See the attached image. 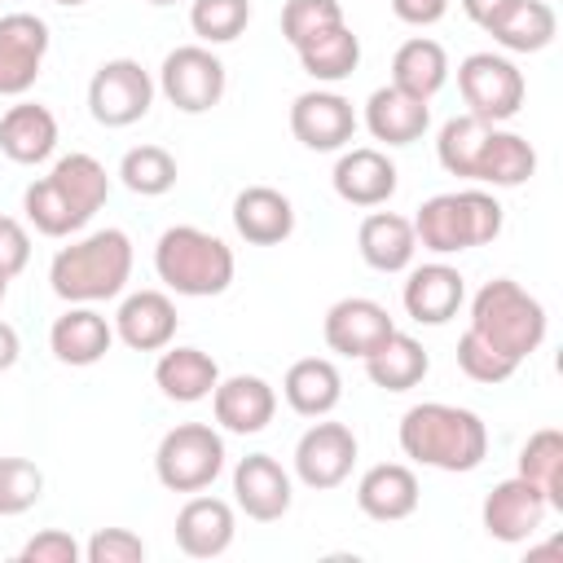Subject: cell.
<instances>
[{
  "instance_id": "obj_31",
  "label": "cell",
  "mask_w": 563,
  "mask_h": 563,
  "mask_svg": "<svg viewBox=\"0 0 563 563\" xmlns=\"http://www.w3.org/2000/svg\"><path fill=\"white\" fill-rule=\"evenodd\" d=\"M295 53H299V62H303V70H308L312 79L334 84V79H347V75L356 70V62H361V40L339 22V26L321 31V35H312L308 44H299Z\"/></svg>"
},
{
  "instance_id": "obj_14",
  "label": "cell",
  "mask_w": 563,
  "mask_h": 563,
  "mask_svg": "<svg viewBox=\"0 0 563 563\" xmlns=\"http://www.w3.org/2000/svg\"><path fill=\"white\" fill-rule=\"evenodd\" d=\"M396 325H391V317H387V308L383 303H374V299H339L330 312H325V343L334 347V352H343V356H369L387 334H391Z\"/></svg>"
},
{
  "instance_id": "obj_41",
  "label": "cell",
  "mask_w": 563,
  "mask_h": 563,
  "mask_svg": "<svg viewBox=\"0 0 563 563\" xmlns=\"http://www.w3.org/2000/svg\"><path fill=\"white\" fill-rule=\"evenodd\" d=\"M44 475L26 457H0V515H22L40 501Z\"/></svg>"
},
{
  "instance_id": "obj_40",
  "label": "cell",
  "mask_w": 563,
  "mask_h": 563,
  "mask_svg": "<svg viewBox=\"0 0 563 563\" xmlns=\"http://www.w3.org/2000/svg\"><path fill=\"white\" fill-rule=\"evenodd\" d=\"M339 22H343L339 0H286V9H282V35H286L295 48L308 44L312 35L339 26Z\"/></svg>"
},
{
  "instance_id": "obj_26",
  "label": "cell",
  "mask_w": 563,
  "mask_h": 563,
  "mask_svg": "<svg viewBox=\"0 0 563 563\" xmlns=\"http://www.w3.org/2000/svg\"><path fill=\"white\" fill-rule=\"evenodd\" d=\"M57 145V119L44 106H13L0 119V150L13 163H44Z\"/></svg>"
},
{
  "instance_id": "obj_19",
  "label": "cell",
  "mask_w": 563,
  "mask_h": 563,
  "mask_svg": "<svg viewBox=\"0 0 563 563\" xmlns=\"http://www.w3.org/2000/svg\"><path fill=\"white\" fill-rule=\"evenodd\" d=\"M462 273L449 268V264H422L409 273L405 282V312L413 321H427V325H444L457 308H462Z\"/></svg>"
},
{
  "instance_id": "obj_44",
  "label": "cell",
  "mask_w": 563,
  "mask_h": 563,
  "mask_svg": "<svg viewBox=\"0 0 563 563\" xmlns=\"http://www.w3.org/2000/svg\"><path fill=\"white\" fill-rule=\"evenodd\" d=\"M79 559V541L62 528H48V532H35L26 545H22V563H75Z\"/></svg>"
},
{
  "instance_id": "obj_29",
  "label": "cell",
  "mask_w": 563,
  "mask_h": 563,
  "mask_svg": "<svg viewBox=\"0 0 563 563\" xmlns=\"http://www.w3.org/2000/svg\"><path fill=\"white\" fill-rule=\"evenodd\" d=\"M365 374H369L378 387H387V391H409V387L422 383V374H427V352H422L418 339L391 330V334L365 356Z\"/></svg>"
},
{
  "instance_id": "obj_51",
  "label": "cell",
  "mask_w": 563,
  "mask_h": 563,
  "mask_svg": "<svg viewBox=\"0 0 563 563\" xmlns=\"http://www.w3.org/2000/svg\"><path fill=\"white\" fill-rule=\"evenodd\" d=\"M150 4H176V0H150Z\"/></svg>"
},
{
  "instance_id": "obj_38",
  "label": "cell",
  "mask_w": 563,
  "mask_h": 563,
  "mask_svg": "<svg viewBox=\"0 0 563 563\" xmlns=\"http://www.w3.org/2000/svg\"><path fill=\"white\" fill-rule=\"evenodd\" d=\"M119 176H123V185L132 194L154 198V194H167L176 185V158L167 150H158V145H136V150L123 154Z\"/></svg>"
},
{
  "instance_id": "obj_37",
  "label": "cell",
  "mask_w": 563,
  "mask_h": 563,
  "mask_svg": "<svg viewBox=\"0 0 563 563\" xmlns=\"http://www.w3.org/2000/svg\"><path fill=\"white\" fill-rule=\"evenodd\" d=\"M519 475L545 488L550 506H563V435L554 427L537 431L519 453Z\"/></svg>"
},
{
  "instance_id": "obj_23",
  "label": "cell",
  "mask_w": 563,
  "mask_h": 563,
  "mask_svg": "<svg viewBox=\"0 0 563 563\" xmlns=\"http://www.w3.org/2000/svg\"><path fill=\"white\" fill-rule=\"evenodd\" d=\"M114 325H119V339H123L128 347L154 352V347H167V343H172V334H176V308H172L167 295L141 290V295H128V299H123Z\"/></svg>"
},
{
  "instance_id": "obj_49",
  "label": "cell",
  "mask_w": 563,
  "mask_h": 563,
  "mask_svg": "<svg viewBox=\"0 0 563 563\" xmlns=\"http://www.w3.org/2000/svg\"><path fill=\"white\" fill-rule=\"evenodd\" d=\"M4 290H9V277H4V273H0V299H4Z\"/></svg>"
},
{
  "instance_id": "obj_45",
  "label": "cell",
  "mask_w": 563,
  "mask_h": 563,
  "mask_svg": "<svg viewBox=\"0 0 563 563\" xmlns=\"http://www.w3.org/2000/svg\"><path fill=\"white\" fill-rule=\"evenodd\" d=\"M26 260H31V238H26V229H22L13 216H0V273L13 277V273L26 268Z\"/></svg>"
},
{
  "instance_id": "obj_5",
  "label": "cell",
  "mask_w": 563,
  "mask_h": 563,
  "mask_svg": "<svg viewBox=\"0 0 563 563\" xmlns=\"http://www.w3.org/2000/svg\"><path fill=\"white\" fill-rule=\"evenodd\" d=\"M501 233V207L484 189H462V194H435L418 207L413 238H422L427 251L453 255L479 242H493Z\"/></svg>"
},
{
  "instance_id": "obj_3",
  "label": "cell",
  "mask_w": 563,
  "mask_h": 563,
  "mask_svg": "<svg viewBox=\"0 0 563 563\" xmlns=\"http://www.w3.org/2000/svg\"><path fill=\"white\" fill-rule=\"evenodd\" d=\"M154 268L176 295H220L233 282V251L194 224H176L154 246Z\"/></svg>"
},
{
  "instance_id": "obj_35",
  "label": "cell",
  "mask_w": 563,
  "mask_h": 563,
  "mask_svg": "<svg viewBox=\"0 0 563 563\" xmlns=\"http://www.w3.org/2000/svg\"><path fill=\"white\" fill-rule=\"evenodd\" d=\"M493 123H484L479 114H457L440 128V141H435V154L444 163V172L453 176H471L475 180V163H479V150L488 141Z\"/></svg>"
},
{
  "instance_id": "obj_2",
  "label": "cell",
  "mask_w": 563,
  "mask_h": 563,
  "mask_svg": "<svg viewBox=\"0 0 563 563\" xmlns=\"http://www.w3.org/2000/svg\"><path fill=\"white\" fill-rule=\"evenodd\" d=\"M132 273V242L123 229H101L75 246H62L53 255L48 282L62 299L75 303H92V299H110L123 290Z\"/></svg>"
},
{
  "instance_id": "obj_15",
  "label": "cell",
  "mask_w": 563,
  "mask_h": 563,
  "mask_svg": "<svg viewBox=\"0 0 563 563\" xmlns=\"http://www.w3.org/2000/svg\"><path fill=\"white\" fill-rule=\"evenodd\" d=\"M233 493H238V506L260 523H273L290 510V475L268 453H251L238 462Z\"/></svg>"
},
{
  "instance_id": "obj_43",
  "label": "cell",
  "mask_w": 563,
  "mask_h": 563,
  "mask_svg": "<svg viewBox=\"0 0 563 563\" xmlns=\"http://www.w3.org/2000/svg\"><path fill=\"white\" fill-rule=\"evenodd\" d=\"M88 563H141L145 559V541L128 528H101L92 541H88Z\"/></svg>"
},
{
  "instance_id": "obj_9",
  "label": "cell",
  "mask_w": 563,
  "mask_h": 563,
  "mask_svg": "<svg viewBox=\"0 0 563 563\" xmlns=\"http://www.w3.org/2000/svg\"><path fill=\"white\" fill-rule=\"evenodd\" d=\"M158 84H163V92H167V101L176 110L202 114V110H211L224 97V66L207 48L185 44V48H176V53L163 57Z\"/></svg>"
},
{
  "instance_id": "obj_42",
  "label": "cell",
  "mask_w": 563,
  "mask_h": 563,
  "mask_svg": "<svg viewBox=\"0 0 563 563\" xmlns=\"http://www.w3.org/2000/svg\"><path fill=\"white\" fill-rule=\"evenodd\" d=\"M457 365H462V374L475 378V383H506V378L519 369V361H510L506 352H497L493 343H484L475 330L462 334V343H457Z\"/></svg>"
},
{
  "instance_id": "obj_39",
  "label": "cell",
  "mask_w": 563,
  "mask_h": 563,
  "mask_svg": "<svg viewBox=\"0 0 563 563\" xmlns=\"http://www.w3.org/2000/svg\"><path fill=\"white\" fill-rule=\"evenodd\" d=\"M251 22V4L246 0H194L189 9V26L207 40V44H229L246 31Z\"/></svg>"
},
{
  "instance_id": "obj_4",
  "label": "cell",
  "mask_w": 563,
  "mask_h": 563,
  "mask_svg": "<svg viewBox=\"0 0 563 563\" xmlns=\"http://www.w3.org/2000/svg\"><path fill=\"white\" fill-rule=\"evenodd\" d=\"M471 330L484 343H493L497 352H506L510 361H523L545 339V308L519 282L497 277V282H488L475 295V303H471Z\"/></svg>"
},
{
  "instance_id": "obj_36",
  "label": "cell",
  "mask_w": 563,
  "mask_h": 563,
  "mask_svg": "<svg viewBox=\"0 0 563 563\" xmlns=\"http://www.w3.org/2000/svg\"><path fill=\"white\" fill-rule=\"evenodd\" d=\"M22 207H26V220H31L44 238H66V233H75V229L88 224V216H84L48 176L35 180V185L22 194Z\"/></svg>"
},
{
  "instance_id": "obj_10",
  "label": "cell",
  "mask_w": 563,
  "mask_h": 563,
  "mask_svg": "<svg viewBox=\"0 0 563 563\" xmlns=\"http://www.w3.org/2000/svg\"><path fill=\"white\" fill-rule=\"evenodd\" d=\"M356 435L343 422H317L295 444V471L308 488H339L352 475Z\"/></svg>"
},
{
  "instance_id": "obj_48",
  "label": "cell",
  "mask_w": 563,
  "mask_h": 563,
  "mask_svg": "<svg viewBox=\"0 0 563 563\" xmlns=\"http://www.w3.org/2000/svg\"><path fill=\"white\" fill-rule=\"evenodd\" d=\"M13 361H18V334H13V325L0 321V369H9Z\"/></svg>"
},
{
  "instance_id": "obj_6",
  "label": "cell",
  "mask_w": 563,
  "mask_h": 563,
  "mask_svg": "<svg viewBox=\"0 0 563 563\" xmlns=\"http://www.w3.org/2000/svg\"><path fill=\"white\" fill-rule=\"evenodd\" d=\"M224 466V440L202 422H180L163 435L154 453V471L172 493H198L207 488Z\"/></svg>"
},
{
  "instance_id": "obj_1",
  "label": "cell",
  "mask_w": 563,
  "mask_h": 563,
  "mask_svg": "<svg viewBox=\"0 0 563 563\" xmlns=\"http://www.w3.org/2000/svg\"><path fill=\"white\" fill-rule=\"evenodd\" d=\"M400 449L405 457L435 471H475L488 453V431L479 413L431 400V405H413L400 418Z\"/></svg>"
},
{
  "instance_id": "obj_18",
  "label": "cell",
  "mask_w": 563,
  "mask_h": 563,
  "mask_svg": "<svg viewBox=\"0 0 563 563\" xmlns=\"http://www.w3.org/2000/svg\"><path fill=\"white\" fill-rule=\"evenodd\" d=\"M233 224L246 242L255 246H273V242H286L290 229H295V207L286 194L268 189V185H251L233 198Z\"/></svg>"
},
{
  "instance_id": "obj_46",
  "label": "cell",
  "mask_w": 563,
  "mask_h": 563,
  "mask_svg": "<svg viewBox=\"0 0 563 563\" xmlns=\"http://www.w3.org/2000/svg\"><path fill=\"white\" fill-rule=\"evenodd\" d=\"M391 9H396V18H400V22L431 26V22H440V18H444L449 0H391Z\"/></svg>"
},
{
  "instance_id": "obj_20",
  "label": "cell",
  "mask_w": 563,
  "mask_h": 563,
  "mask_svg": "<svg viewBox=\"0 0 563 563\" xmlns=\"http://www.w3.org/2000/svg\"><path fill=\"white\" fill-rule=\"evenodd\" d=\"M356 506L378 519V523H391V519H405L418 510V479L409 466L400 462H383V466H369L356 484Z\"/></svg>"
},
{
  "instance_id": "obj_28",
  "label": "cell",
  "mask_w": 563,
  "mask_h": 563,
  "mask_svg": "<svg viewBox=\"0 0 563 563\" xmlns=\"http://www.w3.org/2000/svg\"><path fill=\"white\" fill-rule=\"evenodd\" d=\"M282 391H286V405H290L295 413H303V418H321V413H330V409L339 405L343 383H339V369H334L330 361L308 356V361H295V365L286 369Z\"/></svg>"
},
{
  "instance_id": "obj_12",
  "label": "cell",
  "mask_w": 563,
  "mask_h": 563,
  "mask_svg": "<svg viewBox=\"0 0 563 563\" xmlns=\"http://www.w3.org/2000/svg\"><path fill=\"white\" fill-rule=\"evenodd\" d=\"M48 53V26L35 13L0 18V97H18L35 84L40 62Z\"/></svg>"
},
{
  "instance_id": "obj_21",
  "label": "cell",
  "mask_w": 563,
  "mask_h": 563,
  "mask_svg": "<svg viewBox=\"0 0 563 563\" xmlns=\"http://www.w3.org/2000/svg\"><path fill=\"white\" fill-rule=\"evenodd\" d=\"M233 541V510L220 497H194L176 515V545L189 559H216Z\"/></svg>"
},
{
  "instance_id": "obj_13",
  "label": "cell",
  "mask_w": 563,
  "mask_h": 563,
  "mask_svg": "<svg viewBox=\"0 0 563 563\" xmlns=\"http://www.w3.org/2000/svg\"><path fill=\"white\" fill-rule=\"evenodd\" d=\"M290 132L308 145V150H339L352 141L356 132V114L352 101H343L339 92H303L290 106Z\"/></svg>"
},
{
  "instance_id": "obj_27",
  "label": "cell",
  "mask_w": 563,
  "mask_h": 563,
  "mask_svg": "<svg viewBox=\"0 0 563 563\" xmlns=\"http://www.w3.org/2000/svg\"><path fill=\"white\" fill-rule=\"evenodd\" d=\"M154 383L163 387V396L194 405V400H202V396L216 391L220 369H216V361H211L207 352H198V347H172V352H163V361L154 365Z\"/></svg>"
},
{
  "instance_id": "obj_7",
  "label": "cell",
  "mask_w": 563,
  "mask_h": 563,
  "mask_svg": "<svg viewBox=\"0 0 563 563\" xmlns=\"http://www.w3.org/2000/svg\"><path fill=\"white\" fill-rule=\"evenodd\" d=\"M457 88H462L471 114H479L484 123L510 119L523 106V75L515 70V62H506L497 53H471L457 66Z\"/></svg>"
},
{
  "instance_id": "obj_50",
  "label": "cell",
  "mask_w": 563,
  "mask_h": 563,
  "mask_svg": "<svg viewBox=\"0 0 563 563\" xmlns=\"http://www.w3.org/2000/svg\"><path fill=\"white\" fill-rule=\"evenodd\" d=\"M53 4H84V0H53Z\"/></svg>"
},
{
  "instance_id": "obj_17",
  "label": "cell",
  "mask_w": 563,
  "mask_h": 563,
  "mask_svg": "<svg viewBox=\"0 0 563 563\" xmlns=\"http://www.w3.org/2000/svg\"><path fill=\"white\" fill-rule=\"evenodd\" d=\"M334 194L352 207H378L396 194V167L378 150H347L334 163Z\"/></svg>"
},
{
  "instance_id": "obj_22",
  "label": "cell",
  "mask_w": 563,
  "mask_h": 563,
  "mask_svg": "<svg viewBox=\"0 0 563 563\" xmlns=\"http://www.w3.org/2000/svg\"><path fill=\"white\" fill-rule=\"evenodd\" d=\"M365 123H369V132H374L378 141H387V145H409V141H418V136L427 132L431 110H427L422 97H413V92H405V88L391 84V88H378V92L369 97Z\"/></svg>"
},
{
  "instance_id": "obj_25",
  "label": "cell",
  "mask_w": 563,
  "mask_h": 563,
  "mask_svg": "<svg viewBox=\"0 0 563 563\" xmlns=\"http://www.w3.org/2000/svg\"><path fill=\"white\" fill-rule=\"evenodd\" d=\"M356 246L365 255L369 268L378 273H400L409 260H413V224L405 216H391V211H374L361 220V233H356Z\"/></svg>"
},
{
  "instance_id": "obj_8",
  "label": "cell",
  "mask_w": 563,
  "mask_h": 563,
  "mask_svg": "<svg viewBox=\"0 0 563 563\" xmlns=\"http://www.w3.org/2000/svg\"><path fill=\"white\" fill-rule=\"evenodd\" d=\"M154 101V84L150 75L141 70V62L132 57H114L106 62L92 84H88V106H92V119L106 123V128H128L136 119H145Z\"/></svg>"
},
{
  "instance_id": "obj_47",
  "label": "cell",
  "mask_w": 563,
  "mask_h": 563,
  "mask_svg": "<svg viewBox=\"0 0 563 563\" xmlns=\"http://www.w3.org/2000/svg\"><path fill=\"white\" fill-rule=\"evenodd\" d=\"M510 4H515V0H462L466 18H471V22H479L484 31H488V26H493V22H497V18H501Z\"/></svg>"
},
{
  "instance_id": "obj_11",
  "label": "cell",
  "mask_w": 563,
  "mask_h": 563,
  "mask_svg": "<svg viewBox=\"0 0 563 563\" xmlns=\"http://www.w3.org/2000/svg\"><path fill=\"white\" fill-rule=\"evenodd\" d=\"M545 510H550L545 488L532 484L528 475H515V479H501L484 497V528L497 541H528L541 528Z\"/></svg>"
},
{
  "instance_id": "obj_34",
  "label": "cell",
  "mask_w": 563,
  "mask_h": 563,
  "mask_svg": "<svg viewBox=\"0 0 563 563\" xmlns=\"http://www.w3.org/2000/svg\"><path fill=\"white\" fill-rule=\"evenodd\" d=\"M48 180L92 220V211L106 202V194H110V176H106V167L92 158V154H66V158H57V167L48 172Z\"/></svg>"
},
{
  "instance_id": "obj_30",
  "label": "cell",
  "mask_w": 563,
  "mask_h": 563,
  "mask_svg": "<svg viewBox=\"0 0 563 563\" xmlns=\"http://www.w3.org/2000/svg\"><path fill=\"white\" fill-rule=\"evenodd\" d=\"M444 75H449V57H444V48L435 40L418 35V40L400 44L396 57H391V84L413 92V97H422V101H431L444 88Z\"/></svg>"
},
{
  "instance_id": "obj_33",
  "label": "cell",
  "mask_w": 563,
  "mask_h": 563,
  "mask_svg": "<svg viewBox=\"0 0 563 563\" xmlns=\"http://www.w3.org/2000/svg\"><path fill=\"white\" fill-rule=\"evenodd\" d=\"M488 31L515 53H537L554 40V9L545 0H515Z\"/></svg>"
},
{
  "instance_id": "obj_32",
  "label": "cell",
  "mask_w": 563,
  "mask_h": 563,
  "mask_svg": "<svg viewBox=\"0 0 563 563\" xmlns=\"http://www.w3.org/2000/svg\"><path fill=\"white\" fill-rule=\"evenodd\" d=\"M537 172V154L523 136L515 132H488L484 150H479V163H475V180H488V185H523L528 176Z\"/></svg>"
},
{
  "instance_id": "obj_24",
  "label": "cell",
  "mask_w": 563,
  "mask_h": 563,
  "mask_svg": "<svg viewBox=\"0 0 563 563\" xmlns=\"http://www.w3.org/2000/svg\"><path fill=\"white\" fill-rule=\"evenodd\" d=\"M110 321L92 308H70L66 317L53 321L48 330V343H53V356L66 361V365H97L106 352H110Z\"/></svg>"
},
{
  "instance_id": "obj_16",
  "label": "cell",
  "mask_w": 563,
  "mask_h": 563,
  "mask_svg": "<svg viewBox=\"0 0 563 563\" xmlns=\"http://www.w3.org/2000/svg\"><path fill=\"white\" fill-rule=\"evenodd\" d=\"M211 396H216V422H220L224 431H238V435L264 431V427L273 422V413H277L273 387H268L264 378H255V374L224 378V383H216Z\"/></svg>"
}]
</instances>
